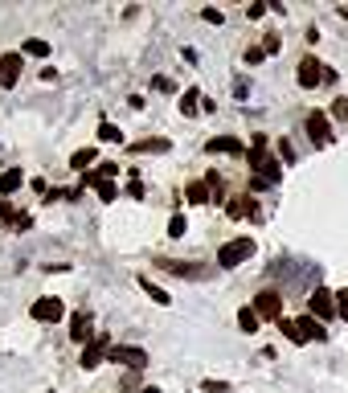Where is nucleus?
<instances>
[{
  "label": "nucleus",
  "mask_w": 348,
  "mask_h": 393,
  "mask_svg": "<svg viewBox=\"0 0 348 393\" xmlns=\"http://www.w3.org/2000/svg\"><path fill=\"white\" fill-rule=\"evenodd\" d=\"M99 160V152H95V147H83V152H74V156H70V168H78V172H90V164Z\"/></svg>",
  "instance_id": "obj_16"
},
{
  "label": "nucleus",
  "mask_w": 348,
  "mask_h": 393,
  "mask_svg": "<svg viewBox=\"0 0 348 393\" xmlns=\"http://www.w3.org/2000/svg\"><path fill=\"white\" fill-rule=\"evenodd\" d=\"M17 217H21V213L13 209L9 201H0V221H13V226H17Z\"/></svg>",
  "instance_id": "obj_26"
},
{
  "label": "nucleus",
  "mask_w": 348,
  "mask_h": 393,
  "mask_svg": "<svg viewBox=\"0 0 348 393\" xmlns=\"http://www.w3.org/2000/svg\"><path fill=\"white\" fill-rule=\"evenodd\" d=\"M238 324H242V332H258V311L242 308V311H238Z\"/></svg>",
  "instance_id": "obj_17"
},
{
  "label": "nucleus",
  "mask_w": 348,
  "mask_h": 393,
  "mask_svg": "<svg viewBox=\"0 0 348 393\" xmlns=\"http://www.w3.org/2000/svg\"><path fill=\"white\" fill-rule=\"evenodd\" d=\"M250 258H254V238H233V242H226L217 250V266H226V271H233V266H242Z\"/></svg>",
  "instance_id": "obj_3"
},
{
  "label": "nucleus",
  "mask_w": 348,
  "mask_h": 393,
  "mask_svg": "<svg viewBox=\"0 0 348 393\" xmlns=\"http://www.w3.org/2000/svg\"><path fill=\"white\" fill-rule=\"evenodd\" d=\"M156 266H160V271H168V275H176V278H209V275H213L209 266H197V262H176V258H156Z\"/></svg>",
  "instance_id": "obj_8"
},
{
  "label": "nucleus",
  "mask_w": 348,
  "mask_h": 393,
  "mask_svg": "<svg viewBox=\"0 0 348 393\" xmlns=\"http://www.w3.org/2000/svg\"><path fill=\"white\" fill-rule=\"evenodd\" d=\"M263 58H266V53H263V46H258V49H246V66H258Z\"/></svg>",
  "instance_id": "obj_31"
},
{
  "label": "nucleus",
  "mask_w": 348,
  "mask_h": 393,
  "mask_svg": "<svg viewBox=\"0 0 348 393\" xmlns=\"http://www.w3.org/2000/svg\"><path fill=\"white\" fill-rule=\"evenodd\" d=\"M201 389H205V393H230V385H226V381H205Z\"/></svg>",
  "instance_id": "obj_29"
},
{
  "label": "nucleus",
  "mask_w": 348,
  "mask_h": 393,
  "mask_svg": "<svg viewBox=\"0 0 348 393\" xmlns=\"http://www.w3.org/2000/svg\"><path fill=\"white\" fill-rule=\"evenodd\" d=\"M340 16H344V21H348V4H344V9H340Z\"/></svg>",
  "instance_id": "obj_35"
},
{
  "label": "nucleus",
  "mask_w": 348,
  "mask_h": 393,
  "mask_svg": "<svg viewBox=\"0 0 348 393\" xmlns=\"http://www.w3.org/2000/svg\"><path fill=\"white\" fill-rule=\"evenodd\" d=\"M25 53H29V58H50V46H46L41 37H29V41H25Z\"/></svg>",
  "instance_id": "obj_20"
},
{
  "label": "nucleus",
  "mask_w": 348,
  "mask_h": 393,
  "mask_svg": "<svg viewBox=\"0 0 348 393\" xmlns=\"http://www.w3.org/2000/svg\"><path fill=\"white\" fill-rule=\"evenodd\" d=\"M197 98H201V90H189V95L181 98V115H197V111H201Z\"/></svg>",
  "instance_id": "obj_21"
},
{
  "label": "nucleus",
  "mask_w": 348,
  "mask_h": 393,
  "mask_svg": "<svg viewBox=\"0 0 348 393\" xmlns=\"http://www.w3.org/2000/svg\"><path fill=\"white\" fill-rule=\"evenodd\" d=\"M107 352H111V336H107V332H95V340L83 344V360H78V365H83V369H95V365L107 360Z\"/></svg>",
  "instance_id": "obj_6"
},
{
  "label": "nucleus",
  "mask_w": 348,
  "mask_h": 393,
  "mask_svg": "<svg viewBox=\"0 0 348 393\" xmlns=\"http://www.w3.org/2000/svg\"><path fill=\"white\" fill-rule=\"evenodd\" d=\"M29 315H33L37 324H58V320L66 315V308H62L58 295H46V299H37L33 308H29Z\"/></svg>",
  "instance_id": "obj_7"
},
{
  "label": "nucleus",
  "mask_w": 348,
  "mask_h": 393,
  "mask_svg": "<svg viewBox=\"0 0 348 393\" xmlns=\"http://www.w3.org/2000/svg\"><path fill=\"white\" fill-rule=\"evenodd\" d=\"M107 360H115V365H127V369H144L152 357L144 352V348H135V344H111Z\"/></svg>",
  "instance_id": "obj_4"
},
{
  "label": "nucleus",
  "mask_w": 348,
  "mask_h": 393,
  "mask_svg": "<svg viewBox=\"0 0 348 393\" xmlns=\"http://www.w3.org/2000/svg\"><path fill=\"white\" fill-rule=\"evenodd\" d=\"M254 311H258V320H283V295L279 291H258L254 295Z\"/></svg>",
  "instance_id": "obj_9"
},
{
  "label": "nucleus",
  "mask_w": 348,
  "mask_h": 393,
  "mask_svg": "<svg viewBox=\"0 0 348 393\" xmlns=\"http://www.w3.org/2000/svg\"><path fill=\"white\" fill-rule=\"evenodd\" d=\"M336 315V299L332 291H315L312 295V320H332Z\"/></svg>",
  "instance_id": "obj_13"
},
{
  "label": "nucleus",
  "mask_w": 348,
  "mask_h": 393,
  "mask_svg": "<svg viewBox=\"0 0 348 393\" xmlns=\"http://www.w3.org/2000/svg\"><path fill=\"white\" fill-rule=\"evenodd\" d=\"M307 140H312L315 147H328L332 144V127H328V115H324V111L307 115Z\"/></svg>",
  "instance_id": "obj_10"
},
{
  "label": "nucleus",
  "mask_w": 348,
  "mask_h": 393,
  "mask_svg": "<svg viewBox=\"0 0 348 393\" xmlns=\"http://www.w3.org/2000/svg\"><path fill=\"white\" fill-rule=\"evenodd\" d=\"M332 115H336L340 123H348V98H336V103H332Z\"/></svg>",
  "instance_id": "obj_25"
},
{
  "label": "nucleus",
  "mask_w": 348,
  "mask_h": 393,
  "mask_svg": "<svg viewBox=\"0 0 348 393\" xmlns=\"http://www.w3.org/2000/svg\"><path fill=\"white\" fill-rule=\"evenodd\" d=\"M205 147H209L213 156L217 152H221V156H242V140H233V135H213Z\"/></svg>",
  "instance_id": "obj_14"
},
{
  "label": "nucleus",
  "mask_w": 348,
  "mask_h": 393,
  "mask_svg": "<svg viewBox=\"0 0 348 393\" xmlns=\"http://www.w3.org/2000/svg\"><path fill=\"white\" fill-rule=\"evenodd\" d=\"M132 152H168V140H139V144H132Z\"/></svg>",
  "instance_id": "obj_19"
},
{
  "label": "nucleus",
  "mask_w": 348,
  "mask_h": 393,
  "mask_svg": "<svg viewBox=\"0 0 348 393\" xmlns=\"http://www.w3.org/2000/svg\"><path fill=\"white\" fill-rule=\"evenodd\" d=\"M250 168H254V189H270L283 180V164L275 156H266V135H254V152H250Z\"/></svg>",
  "instance_id": "obj_1"
},
{
  "label": "nucleus",
  "mask_w": 348,
  "mask_h": 393,
  "mask_svg": "<svg viewBox=\"0 0 348 393\" xmlns=\"http://www.w3.org/2000/svg\"><path fill=\"white\" fill-rule=\"evenodd\" d=\"M99 140H107V144H115V140H123V131H119L115 123H99Z\"/></svg>",
  "instance_id": "obj_23"
},
{
  "label": "nucleus",
  "mask_w": 348,
  "mask_h": 393,
  "mask_svg": "<svg viewBox=\"0 0 348 393\" xmlns=\"http://www.w3.org/2000/svg\"><path fill=\"white\" fill-rule=\"evenodd\" d=\"M263 53H279V37H275V33L263 41Z\"/></svg>",
  "instance_id": "obj_32"
},
{
  "label": "nucleus",
  "mask_w": 348,
  "mask_h": 393,
  "mask_svg": "<svg viewBox=\"0 0 348 393\" xmlns=\"http://www.w3.org/2000/svg\"><path fill=\"white\" fill-rule=\"evenodd\" d=\"M299 86H303V90H312V86H320V82H332L336 78V74H332V70H324V66L315 62V58H303V62H299Z\"/></svg>",
  "instance_id": "obj_5"
},
{
  "label": "nucleus",
  "mask_w": 348,
  "mask_h": 393,
  "mask_svg": "<svg viewBox=\"0 0 348 393\" xmlns=\"http://www.w3.org/2000/svg\"><path fill=\"white\" fill-rule=\"evenodd\" d=\"M21 53H4L0 58V86H17V78H21Z\"/></svg>",
  "instance_id": "obj_12"
},
{
  "label": "nucleus",
  "mask_w": 348,
  "mask_h": 393,
  "mask_svg": "<svg viewBox=\"0 0 348 393\" xmlns=\"http://www.w3.org/2000/svg\"><path fill=\"white\" fill-rule=\"evenodd\" d=\"M279 328H283V336H287L291 344H307V340H324V336H328L312 315H307V320H279Z\"/></svg>",
  "instance_id": "obj_2"
},
{
  "label": "nucleus",
  "mask_w": 348,
  "mask_h": 393,
  "mask_svg": "<svg viewBox=\"0 0 348 393\" xmlns=\"http://www.w3.org/2000/svg\"><path fill=\"white\" fill-rule=\"evenodd\" d=\"M184 229H189V221H184L181 213H176V217L168 221V234H172V238H184Z\"/></svg>",
  "instance_id": "obj_24"
},
{
  "label": "nucleus",
  "mask_w": 348,
  "mask_h": 393,
  "mask_svg": "<svg viewBox=\"0 0 348 393\" xmlns=\"http://www.w3.org/2000/svg\"><path fill=\"white\" fill-rule=\"evenodd\" d=\"M139 287H144V291H148L152 299H156V303H160V308H168V291H160V287H152V278H139Z\"/></svg>",
  "instance_id": "obj_22"
},
{
  "label": "nucleus",
  "mask_w": 348,
  "mask_h": 393,
  "mask_svg": "<svg viewBox=\"0 0 348 393\" xmlns=\"http://www.w3.org/2000/svg\"><path fill=\"white\" fill-rule=\"evenodd\" d=\"M152 86H156V90H168V95L176 90V82H172V78H164V74H160V78H152Z\"/></svg>",
  "instance_id": "obj_28"
},
{
  "label": "nucleus",
  "mask_w": 348,
  "mask_h": 393,
  "mask_svg": "<svg viewBox=\"0 0 348 393\" xmlns=\"http://www.w3.org/2000/svg\"><path fill=\"white\" fill-rule=\"evenodd\" d=\"M184 193H189V201H193V205H205V201H213V197H209V184H189Z\"/></svg>",
  "instance_id": "obj_18"
},
{
  "label": "nucleus",
  "mask_w": 348,
  "mask_h": 393,
  "mask_svg": "<svg viewBox=\"0 0 348 393\" xmlns=\"http://www.w3.org/2000/svg\"><path fill=\"white\" fill-rule=\"evenodd\" d=\"M201 16H205L209 25H221V21H226V16H221V9H205V13H201Z\"/></svg>",
  "instance_id": "obj_30"
},
{
  "label": "nucleus",
  "mask_w": 348,
  "mask_h": 393,
  "mask_svg": "<svg viewBox=\"0 0 348 393\" xmlns=\"http://www.w3.org/2000/svg\"><path fill=\"white\" fill-rule=\"evenodd\" d=\"M139 393H164V389H156V385H148V389H139Z\"/></svg>",
  "instance_id": "obj_34"
},
{
  "label": "nucleus",
  "mask_w": 348,
  "mask_h": 393,
  "mask_svg": "<svg viewBox=\"0 0 348 393\" xmlns=\"http://www.w3.org/2000/svg\"><path fill=\"white\" fill-rule=\"evenodd\" d=\"M279 156H283V160H295V147L287 144V140H279Z\"/></svg>",
  "instance_id": "obj_33"
},
{
  "label": "nucleus",
  "mask_w": 348,
  "mask_h": 393,
  "mask_svg": "<svg viewBox=\"0 0 348 393\" xmlns=\"http://www.w3.org/2000/svg\"><path fill=\"white\" fill-rule=\"evenodd\" d=\"M70 340H78V344L95 340V328H90V315H86V311H74V315H70Z\"/></svg>",
  "instance_id": "obj_11"
},
{
  "label": "nucleus",
  "mask_w": 348,
  "mask_h": 393,
  "mask_svg": "<svg viewBox=\"0 0 348 393\" xmlns=\"http://www.w3.org/2000/svg\"><path fill=\"white\" fill-rule=\"evenodd\" d=\"M21 184H25V172H21V168H9V172H0V197L17 193Z\"/></svg>",
  "instance_id": "obj_15"
},
{
  "label": "nucleus",
  "mask_w": 348,
  "mask_h": 393,
  "mask_svg": "<svg viewBox=\"0 0 348 393\" xmlns=\"http://www.w3.org/2000/svg\"><path fill=\"white\" fill-rule=\"evenodd\" d=\"M336 315L348 320V291H336Z\"/></svg>",
  "instance_id": "obj_27"
}]
</instances>
